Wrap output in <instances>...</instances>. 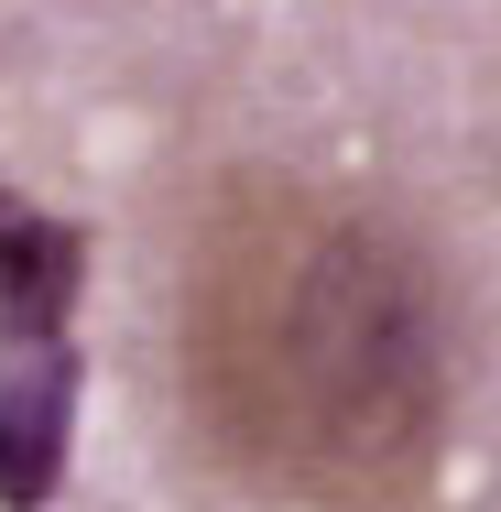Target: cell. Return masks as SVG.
Listing matches in <instances>:
<instances>
[{
	"label": "cell",
	"mask_w": 501,
	"mask_h": 512,
	"mask_svg": "<svg viewBox=\"0 0 501 512\" xmlns=\"http://www.w3.org/2000/svg\"><path fill=\"white\" fill-rule=\"evenodd\" d=\"M240 382L262 447L295 458V480H403L436 447V295L425 251H403L382 218H305L273 262V306L251 327V360H207Z\"/></svg>",
	"instance_id": "1"
},
{
	"label": "cell",
	"mask_w": 501,
	"mask_h": 512,
	"mask_svg": "<svg viewBox=\"0 0 501 512\" xmlns=\"http://www.w3.org/2000/svg\"><path fill=\"white\" fill-rule=\"evenodd\" d=\"M88 360L77 338H0V512H44L66 491Z\"/></svg>",
	"instance_id": "2"
},
{
	"label": "cell",
	"mask_w": 501,
	"mask_h": 512,
	"mask_svg": "<svg viewBox=\"0 0 501 512\" xmlns=\"http://www.w3.org/2000/svg\"><path fill=\"white\" fill-rule=\"evenodd\" d=\"M88 295V229L0 186V338H77Z\"/></svg>",
	"instance_id": "3"
}]
</instances>
